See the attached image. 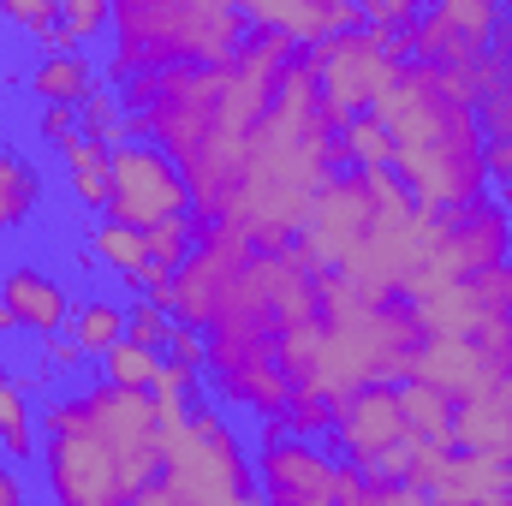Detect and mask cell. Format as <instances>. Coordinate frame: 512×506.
<instances>
[{"label": "cell", "mask_w": 512, "mask_h": 506, "mask_svg": "<svg viewBox=\"0 0 512 506\" xmlns=\"http://www.w3.org/2000/svg\"><path fill=\"white\" fill-rule=\"evenodd\" d=\"M471 78H477V126L489 143H512V60H489L477 54L471 60Z\"/></svg>", "instance_id": "cell-19"}, {"label": "cell", "mask_w": 512, "mask_h": 506, "mask_svg": "<svg viewBox=\"0 0 512 506\" xmlns=\"http://www.w3.org/2000/svg\"><path fill=\"white\" fill-rule=\"evenodd\" d=\"M256 471L233 435V423L209 405L185 411L179 429L161 435V477L137 495V506H239L256 501Z\"/></svg>", "instance_id": "cell-5"}, {"label": "cell", "mask_w": 512, "mask_h": 506, "mask_svg": "<svg viewBox=\"0 0 512 506\" xmlns=\"http://www.w3.org/2000/svg\"><path fill=\"white\" fill-rule=\"evenodd\" d=\"M0 376H6V370H0Z\"/></svg>", "instance_id": "cell-48"}, {"label": "cell", "mask_w": 512, "mask_h": 506, "mask_svg": "<svg viewBox=\"0 0 512 506\" xmlns=\"http://www.w3.org/2000/svg\"><path fill=\"white\" fill-rule=\"evenodd\" d=\"M435 0H352V12L364 18V24H411V18H423Z\"/></svg>", "instance_id": "cell-35"}, {"label": "cell", "mask_w": 512, "mask_h": 506, "mask_svg": "<svg viewBox=\"0 0 512 506\" xmlns=\"http://www.w3.org/2000/svg\"><path fill=\"white\" fill-rule=\"evenodd\" d=\"M42 471H48V495L66 501V506H126L131 501L120 453H114L102 435L78 429V423L48 429V441H42Z\"/></svg>", "instance_id": "cell-11"}, {"label": "cell", "mask_w": 512, "mask_h": 506, "mask_svg": "<svg viewBox=\"0 0 512 506\" xmlns=\"http://www.w3.org/2000/svg\"><path fill=\"white\" fill-rule=\"evenodd\" d=\"M126 286H137V292H149L155 304H173V268H161V262H143L137 274H120Z\"/></svg>", "instance_id": "cell-41"}, {"label": "cell", "mask_w": 512, "mask_h": 506, "mask_svg": "<svg viewBox=\"0 0 512 506\" xmlns=\"http://www.w3.org/2000/svg\"><path fill=\"white\" fill-rule=\"evenodd\" d=\"M304 54V42H292L286 30H262L251 24L233 60L215 66H149L131 72L120 84L126 102V131L161 143L185 185H191V215L197 221H227L239 173H245V149L251 131L280 84V72Z\"/></svg>", "instance_id": "cell-1"}, {"label": "cell", "mask_w": 512, "mask_h": 506, "mask_svg": "<svg viewBox=\"0 0 512 506\" xmlns=\"http://www.w3.org/2000/svg\"><path fill=\"white\" fill-rule=\"evenodd\" d=\"M12 501H24V483H18V471L0 465V506H12Z\"/></svg>", "instance_id": "cell-46"}, {"label": "cell", "mask_w": 512, "mask_h": 506, "mask_svg": "<svg viewBox=\"0 0 512 506\" xmlns=\"http://www.w3.org/2000/svg\"><path fill=\"white\" fill-rule=\"evenodd\" d=\"M126 334L137 340V346H155V352H161V346H167V334H173V310H167V304H155V298L143 292L137 304H126Z\"/></svg>", "instance_id": "cell-32"}, {"label": "cell", "mask_w": 512, "mask_h": 506, "mask_svg": "<svg viewBox=\"0 0 512 506\" xmlns=\"http://www.w3.org/2000/svg\"><path fill=\"white\" fill-rule=\"evenodd\" d=\"M90 251L102 268H114V274H137L143 262H149V245H143V227H131V221H96V233H90Z\"/></svg>", "instance_id": "cell-26"}, {"label": "cell", "mask_w": 512, "mask_h": 506, "mask_svg": "<svg viewBox=\"0 0 512 506\" xmlns=\"http://www.w3.org/2000/svg\"><path fill=\"white\" fill-rule=\"evenodd\" d=\"M60 161H66V173H72V197L90 203V209H102V203H108V149L78 131V137L60 143Z\"/></svg>", "instance_id": "cell-24"}, {"label": "cell", "mask_w": 512, "mask_h": 506, "mask_svg": "<svg viewBox=\"0 0 512 506\" xmlns=\"http://www.w3.org/2000/svg\"><path fill=\"white\" fill-rule=\"evenodd\" d=\"M489 376H495V364L477 346V334H423L417 352H411V370H405V381H423V387L447 393L453 405L471 399Z\"/></svg>", "instance_id": "cell-14"}, {"label": "cell", "mask_w": 512, "mask_h": 506, "mask_svg": "<svg viewBox=\"0 0 512 506\" xmlns=\"http://www.w3.org/2000/svg\"><path fill=\"white\" fill-rule=\"evenodd\" d=\"M334 501L340 506H364V465H334Z\"/></svg>", "instance_id": "cell-43"}, {"label": "cell", "mask_w": 512, "mask_h": 506, "mask_svg": "<svg viewBox=\"0 0 512 506\" xmlns=\"http://www.w3.org/2000/svg\"><path fill=\"white\" fill-rule=\"evenodd\" d=\"M78 108H72V102H42V137H48V143H54V149H60V143H66V137H78Z\"/></svg>", "instance_id": "cell-40"}, {"label": "cell", "mask_w": 512, "mask_h": 506, "mask_svg": "<svg viewBox=\"0 0 512 506\" xmlns=\"http://www.w3.org/2000/svg\"><path fill=\"white\" fill-rule=\"evenodd\" d=\"M376 114L393 131V173L423 209H459L489 197V137L477 126V108L447 90L441 66L405 60Z\"/></svg>", "instance_id": "cell-3"}, {"label": "cell", "mask_w": 512, "mask_h": 506, "mask_svg": "<svg viewBox=\"0 0 512 506\" xmlns=\"http://www.w3.org/2000/svg\"><path fill=\"white\" fill-rule=\"evenodd\" d=\"M108 12H114V54H108L114 84L149 66L161 72V66L233 60L251 30L239 0H108Z\"/></svg>", "instance_id": "cell-4"}, {"label": "cell", "mask_w": 512, "mask_h": 506, "mask_svg": "<svg viewBox=\"0 0 512 506\" xmlns=\"http://www.w3.org/2000/svg\"><path fill=\"white\" fill-rule=\"evenodd\" d=\"M36 42H42L48 54H72V48H84V42H78V36L60 24V18H54V24H42V30H36Z\"/></svg>", "instance_id": "cell-44"}, {"label": "cell", "mask_w": 512, "mask_h": 506, "mask_svg": "<svg viewBox=\"0 0 512 506\" xmlns=\"http://www.w3.org/2000/svg\"><path fill=\"white\" fill-rule=\"evenodd\" d=\"M84 358L90 352L78 346V334H66V328L60 334H42V370H78Z\"/></svg>", "instance_id": "cell-39"}, {"label": "cell", "mask_w": 512, "mask_h": 506, "mask_svg": "<svg viewBox=\"0 0 512 506\" xmlns=\"http://www.w3.org/2000/svg\"><path fill=\"white\" fill-rule=\"evenodd\" d=\"M477 346L489 352V364H495V370H512V310H507V316H489V322L477 328Z\"/></svg>", "instance_id": "cell-37"}, {"label": "cell", "mask_w": 512, "mask_h": 506, "mask_svg": "<svg viewBox=\"0 0 512 506\" xmlns=\"http://www.w3.org/2000/svg\"><path fill=\"white\" fill-rule=\"evenodd\" d=\"M334 137H340V120L328 114L310 60L298 54L280 72V84H274V96L256 120L251 149H245V173H239V191H233V209H227V221L245 227V239L256 251H286L298 239L316 185L340 167Z\"/></svg>", "instance_id": "cell-2"}, {"label": "cell", "mask_w": 512, "mask_h": 506, "mask_svg": "<svg viewBox=\"0 0 512 506\" xmlns=\"http://www.w3.org/2000/svg\"><path fill=\"white\" fill-rule=\"evenodd\" d=\"M328 435L340 441V453L352 465H382V453H393L405 441V411H399V381H364L346 399H334V423Z\"/></svg>", "instance_id": "cell-12"}, {"label": "cell", "mask_w": 512, "mask_h": 506, "mask_svg": "<svg viewBox=\"0 0 512 506\" xmlns=\"http://www.w3.org/2000/svg\"><path fill=\"white\" fill-rule=\"evenodd\" d=\"M512 256V215L501 197H477V203H459V209H429V233H423V251L411 262L399 298H423L435 286H453L489 262H507Z\"/></svg>", "instance_id": "cell-7"}, {"label": "cell", "mask_w": 512, "mask_h": 506, "mask_svg": "<svg viewBox=\"0 0 512 506\" xmlns=\"http://www.w3.org/2000/svg\"><path fill=\"white\" fill-rule=\"evenodd\" d=\"M0 447H6V459H42L36 453V411H30L18 376H0Z\"/></svg>", "instance_id": "cell-25"}, {"label": "cell", "mask_w": 512, "mask_h": 506, "mask_svg": "<svg viewBox=\"0 0 512 506\" xmlns=\"http://www.w3.org/2000/svg\"><path fill=\"white\" fill-rule=\"evenodd\" d=\"M54 12H60V24H66L78 42H90V36H102V30L114 24L108 0H54Z\"/></svg>", "instance_id": "cell-34"}, {"label": "cell", "mask_w": 512, "mask_h": 506, "mask_svg": "<svg viewBox=\"0 0 512 506\" xmlns=\"http://www.w3.org/2000/svg\"><path fill=\"white\" fill-rule=\"evenodd\" d=\"M42 429H60V423H78L90 435H102L120 465H126V483H131V501L161 477V411H155V393L149 387H120V381H96L84 393H60L48 399L42 411Z\"/></svg>", "instance_id": "cell-6"}, {"label": "cell", "mask_w": 512, "mask_h": 506, "mask_svg": "<svg viewBox=\"0 0 512 506\" xmlns=\"http://www.w3.org/2000/svg\"><path fill=\"white\" fill-rule=\"evenodd\" d=\"M155 364H161V352H155V346H137L131 334H120V340L102 352V376L120 381V387H149Z\"/></svg>", "instance_id": "cell-29"}, {"label": "cell", "mask_w": 512, "mask_h": 506, "mask_svg": "<svg viewBox=\"0 0 512 506\" xmlns=\"http://www.w3.org/2000/svg\"><path fill=\"white\" fill-rule=\"evenodd\" d=\"M36 203H42V173L12 143H0V233H18L36 215Z\"/></svg>", "instance_id": "cell-20"}, {"label": "cell", "mask_w": 512, "mask_h": 506, "mask_svg": "<svg viewBox=\"0 0 512 506\" xmlns=\"http://www.w3.org/2000/svg\"><path fill=\"white\" fill-rule=\"evenodd\" d=\"M453 447L512 459V370H495L471 399L453 405Z\"/></svg>", "instance_id": "cell-15"}, {"label": "cell", "mask_w": 512, "mask_h": 506, "mask_svg": "<svg viewBox=\"0 0 512 506\" xmlns=\"http://www.w3.org/2000/svg\"><path fill=\"white\" fill-rule=\"evenodd\" d=\"M0 334H18V316H12L6 304H0Z\"/></svg>", "instance_id": "cell-47"}, {"label": "cell", "mask_w": 512, "mask_h": 506, "mask_svg": "<svg viewBox=\"0 0 512 506\" xmlns=\"http://www.w3.org/2000/svg\"><path fill=\"white\" fill-rule=\"evenodd\" d=\"M167 358H179V364H197L203 370V358H209V334L203 328H191V322H173V334H167V346H161Z\"/></svg>", "instance_id": "cell-38"}, {"label": "cell", "mask_w": 512, "mask_h": 506, "mask_svg": "<svg viewBox=\"0 0 512 506\" xmlns=\"http://www.w3.org/2000/svg\"><path fill=\"white\" fill-rule=\"evenodd\" d=\"M66 328L78 334V346H84L90 358H102V352L126 334V310L108 304V298H84V304H72V322H66Z\"/></svg>", "instance_id": "cell-27"}, {"label": "cell", "mask_w": 512, "mask_h": 506, "mask_svg": "<svg viewBox=\"0 0 512 506\" xmlns=\"http://www.w3.org/2000/svg\"><path fill=\"white\" fill-rule=\"evenodd\" d=\"M483 54H489V60H512V12H501V18H495V30H489Z\"/></svg>", "instance_id": "cell-45"}, {"label": "cell", "mask_w": 512, "mask_h": 506, "mask_svg": "<svg viewBox=\"0 0 512 506\" xmlns=\"http://www.w3.org/2000/svg\"><path fill=\"white\" fill-rule=\"evenodd\" d=\"M143 245H149V262L179 268L191 256V245H197V215H167V221L143 227Z\"/></svg>", "instance_id": "cell-30"}, {"label": "cell", "mask_w": 512, "mask_h": 506, "mask_svg": "<svg viewBox=\"0 0 512 506\" xmlns=\"http://www.w3.org/2000/svg\"><path fill=\"white\" fill-rule=\"evenodd\" d=\"M0 304H6V310L18 316V328H30L36 340H42V334H60V328L72 322V298H66V286H60L54 274L30 268V262H18V268L0 274Z\"/></svg>", "instance_id": "cell-17"}, {"label": "cell", "mask_w": 512, "mask_h": 506, "mask_svg": "<svg viewBox=\"0 0 512 506\" xmlns=\"http://www.w3.org/2000/svg\"><path fill=\"white\" fill-rule=\"evenodd\" d=\"M334 149H340V167H393V131L376 108L352 114L334 137Z\"/></svg>", "instance_id": "cell-23"}, {"label": "cell", "mask_w": 512, "mask_h": 506, "mask_svg": "<svg viewBox=\"0 0 512 506\" xmlns=\"http://www.w3.org/2000/svg\"><path fill=\"white\" fill-rule=\"evenodd\" d=\"M286 423H292V435H328V423H334V399L328 393H316V387H292V399H286Z\"/></svg>", "instance_id": "cell-31"}, {"label": "cell", "mask_w": 512, "mask_h": 506, "mask_svg": "<svg viewBox=\"0 0 512 506\" xmlns=\"http://www.w3.org/2000/svg\"><path fill=\"white\" fill-rule=\"evenodd\" d=\"M429 501L435 506H512V459L453 447L441 477L429 483Z\"/></svg>", "instance_id": "cell-16"}, {"label": "cell", "mask_w": 512, "mask_h": 506, "mask_svg": "<svg viewBox=\"0 0 512 506\" xmlns=\"http://www.w3.org/2000/svg\"><path fill=\"white\" fill-rule=\"evenodd\" d=\"M197 364H179V358H167L161 352V364H155V376H149V393H179V399H191L197 393Z\"/></svg>", "instance_id": "cell-36"}, {"label": "cell", "mask_w": 512, "mask_h": 506, "mask_svg": "<svg viewBox=\"0 0 512 506\" xmlns=\"http://www.w3.org/2000/svg\"><path fill=\"white\" fill-rule=\"evenodd\" d=\"M256 483L274 506H334V459L310 435H280L262 441Z\"/></svg>", "instance_id": "cell-13"}, {"label": "cell", "mask_w": 512, "mask_h": 506, "mask_svg": "<svg viewBox=\"0 0 512 506\" xmlns=\"http://www.w3.org/2000/svg\"><path fill=\"white\" fill-rule=\"evenodd\" d=\"M78 126H84V137L90 143H102V149H120L131 131H126V102L108 90V84H96L84 102H78Z\"/></svg>", "instance_id": "cell-28"}, {"label": "cell", "mask_w": 512, "mask_h": 506, "mask_svg": "<svg viewBox=\"0 0 512 506\" xmlns=\"http://www.w3.org/2000/svg\"><path fill=\"white\" fill-rule=\"evenodd\" d=\"M399 411H405V435L453 447V399L447 393H435L423 381H399Z\"/></svg>", "instance_id": "cell-22"}, {"label": "cell", "mask_w": 512, "mask_h": 506, "mask_svg": "<svg viewBox=\"0 0 512 506\" xmlns=\"http://www.w3.org/2000/svg\"><path fill=\"white\" fill-rule=\"evenodd\" d=\"M489 179H495V197L512 215V143H489Z\"/></svg>", "instance_id": "cell-42"}, {"label": "cell", "mask_w": 512, "mask_h": 506, "mask_svg": "<svg viewBox=\"0 0 512 506\" xmlns=\"http://www.w3.org/2000/svg\"><path fill=\"white\" fill-rule=\"evenodd\" d=\"M376 173L370 167H352V173H328L322 185H316V197H310V209H304V227H298V239L286 245V251L298 256L304 268H316V274H328V268H340L346 256L364 245V233H370V221H376Z\"/></svg>", "instance_id": "cell-9"}, {"label": "cell", "mask_w": 512, "mask_h": 506, "mask_svg": "<svg viewBox=\"0 0 512 506\" xmlns=\"http://www.w3.org/2000/svg\"><path fill=\"white\" fill-rule=\"evenodd\" d=\"M435 12H447L465 36L489 42V30H495V18L507 12V0H435Z\"/></svg>", "instance_id": "cell-33"}, {"label": "cell", "mask_w": 512, "mask_h": 506, "mask_svg": "<svg viewBox=\"0 0 512 506\" xmlns=\"http://www.w3.org/2000/svg\"><path fill=\"white\" fill-rule=\"evenodd\" d=\"M239 12L262 24V30H286L292 42H322V36H334V30H352V24H364L358 12H352V0H239Z\"/></svg>", "instance_id": "cell-18"}, {"label": "cell", "mask_w": 512, "mask_h": 506, "mask_svg": "<svg viewBox=\"0 0 512 506\" xmlns=\"http://www.w3.org/2000/svg\"><path fill=\"white\" fill-rule=\"evenodd\" d=\"M96 84H102V78H96V66H90L78 48H72V54H48V60L30 72V96H36V102H72V108H78Z\"/></svg>", "instance_id": "cell-21"}, {"label": "cell", "mask_w": 512, "mask_h": 506, "mask_svg": "<svg viewBox=\"0 0 512 506\" xmlns=\"http://www.w3.org/2000/svg\"><path fill=\"white\" fill-rule=\"evenodd\" d=\"M304 60H310V72H316V84H322L328 114L346 126L352 114H370L387 96V84H393L399 66H405V48L387 42L382 30H370V24H352V30H334V36L310 42Z\"/></svg>", "instance_id": "cell-8"}, {"label": "cell", "mask_w": 512, "mask_h": 506, "mask_svg": "<svg viewBox=\"0 0 512 506\" xmlns=\"http://www.w3.org/2000/svg\"><path fill=\"white\" fill-rule=\"evenodd\" d=\"M102 209L131 227H155L167 215H191V185L161 143L126 137L120 149H108V203Z\"/></svg>", "instance_id": "cell-10"}]
</instances>
